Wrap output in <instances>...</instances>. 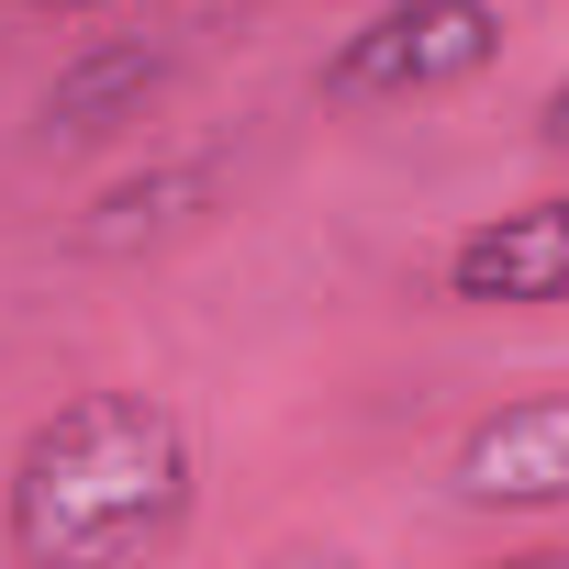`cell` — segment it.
I'll use <instances>...</instances> for the list:
<instances>
[{"mask_svg":"<svg viewBox=\"0 0 569 569\" xmlns=\"http://www.w3.org/2000/svg\"><path fill=\"white\" fill-rule=\"evenodd\" d=\"M502 46V12L491 0H391L369 12L347 46H336V90L347 101H402V90H447V79H480Z\"/></svg>","mask_w":569,"mask_h":569,"instance_id":"7a4b0ae2","label":"cell"},{"mask_svg":"<svg viewBox=\"0 0 569 569\" xmlns=\"http://www.w3.org/2000/svg\"><path fill=\"white\" fill-rule=\"evenodd\" d=\"M190 525V436L146 391H79L34 425L12 469V547L46 569L157 558Z\"/></svg>","mask_w":569,"mask_h":569,"instance_id":"6da1fadb","label":"cell"},{"mask_svg":"<svg viewBox=\"0 0 569 569\" xmlns=\"http://www.w3.org/2000/svg\"><path fill=\"white\" fill-rule=\"evenodd\" d=\"M46 12H90V0H46Z\"/></svg>","mask_w":569,"mask_h":569,"instance_id":"52a82bcc","label":"cell"},{"mask_svg":"<svg viewBox=\"0 0 569 569\" xmlns=\"http://www.w3.org/2000/svg\"><path fill=\"white\" fill-rule=\"evenodd\" d=\"M157 79H168V57H146V46H112V57H79V68L57 79L46 123H57V134H112V112H123V101H146Z\"/></svg>","mask_w":569,"mask_h":569,"instance_id":"5b68a950","label":"cell"},{"mask_svg":"<svg viewBox=\"0 0 569 569\" xmlns=\"http://www.w3.org/2000/svg\"><path fill=\"white\" fill-rule=\"evenodd\" d=\"M447 291L458 302H569V190L469 223L447 246Z\"/></svg>","mask_w":569,"mask_h":569,"instance_id":"277c9868","label":"cell"},{"mask_svg":"<svg viewBox=\"0 0 569 569\" xmlns=\"http://www.w3.org/2000/svg\"><path fill=\"white\" fill-rule=\"evenodd\" d=\"M458 491L480 513H558L569 502V391L480 413L469 447H458Z\"/></svg>","mask_w":569,"mask_h":569,"instance_id":"3957f363","label":"cell"},{"mask_svg":"<svg viewBox=\"0 0 569 569\" xmlns=\"http://www.w3.org/2000/svg\"><path fill=\"white\" fill-rule=\"evenodd\" d=\"M547 146H569V90H558V101H547Z\"/></svg>","mask_w":569,"mask_h":569,"instance_id":"8992f818","label":"cell"}]
</instances>
